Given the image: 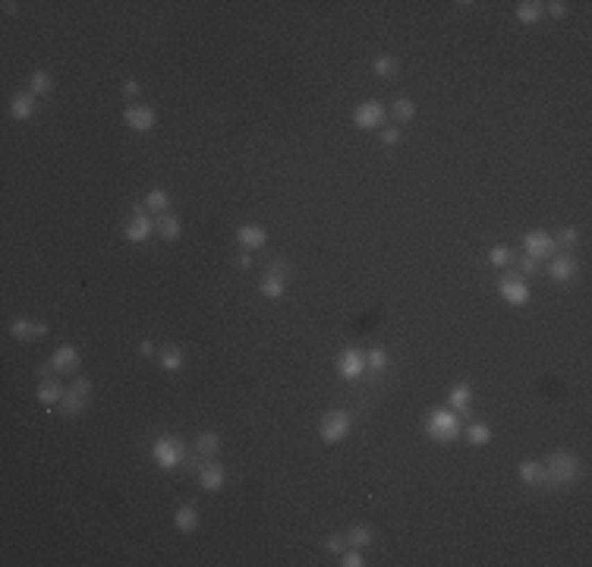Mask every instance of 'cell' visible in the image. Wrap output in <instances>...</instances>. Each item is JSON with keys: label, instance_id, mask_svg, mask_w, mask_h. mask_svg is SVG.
Listing matches in <instances>:
<instances>
[{"label": "cell", "instance_id": "6da1fadb", "mask_svg": "<svg viewBox=\"0 0 592 567\" xmlns=\"http://www.w3.org/2000/svg\"><path fill=\"white\" fill-rule=\"evenodd\" d=\"M580 476H583V460L573 451H555L545 464V482H552L555 489H567L580 482Z\"/></svg>", "mask_w": 592, "mask_h": 567}, {"label": "cell", "instance_id": "7a4b0ae2", "mask_svg": "<svg viewBox=\"0 0 592 567\" xmlns=\"http://www.w3.org/2000/svg\"><path fill=\"white\" fill-rule=\"evenodd\" d=\"M425 435L438 444H450L460 438V419L450 410H432L425 419Z\"/></svg>", "mask_w": 592, "mask_h": 567}, {"label": "cell", "instance_id": "3957f363", "mask_svg": "<svg viewBox=\"0 0 592 567\" xmlns=\"http://www.w3.org/2000/svg\"><path fill=\"white\" fill-rule=\"evenodd\" d=\"M151 457H155V464L161 466V470H177V466H183V460H186V444L174 435H161L155 444H151Z\"/></svg>", "mask_w": 592, "mask_h": 567}, {"label": "cell", "instance_id": "277c9868", "mask_svg": "<svg viewBox=\"0 0 592 567\" xmlns=\"http://www.w3.org/2000/svg\"><path fill=\"white\" fill-rule=\"evenodd\" d=\"M350 429H353V419H350V413L331 410V413H325V416H321L319 438L325 444H337V441H344V438L350 435Z\"/></svg>", "mask_w": 592, "mask_h": 567}, {"label": "cell", "instance_id": "5b68a950", "mask_svg": "<svg viewBox=\"0 0 592 567\" xmlns=\"http://www.w3.org/2000/svg\"><path fill=\"white\" fill-rule=\"evenodd\" d=\"M498 294H501L504 303H511V306H526L530 303V284H526L523 274L517 271H507L501 280H498Z\"/></svg>", "mask_w": 592, "mask_h": 567}, {"label": "cell", "instance_id": "8992f818", "mask_svg": "<svg viewBox=\"0 0 592 567\" xmlns=\"http://www.w3.org/2000/svg\"><path fill=\"white\" fill-rule=\"evenodd\" d=\"M89 397H92V382L89 378H76V382L67 388V394H63L60 410L67 413V416H79V413L89 407Z\"/></svg>", "mask_w": 592, "mask_h": 567}, {"label": "cell", "instance_id": "52a82bcc", "mask_svg": "<svg viewBox=\"0 0 592 567\" xmlns=\"http://www.w3.org/2000/svg\"><path fill=\"white\" fill-rule=\"evenodd\" d=\"M362 372H366V353L356 347H344L337 353V375L344 382H356V378H362Z\"/></svg>", "mask_w": 592, "mask_h": 567}, {"label": "cell", "instance_id": "ba28073f", "mask_svg": "<svg viewBox=\"0 0 592 567\" xmlns=\"http://www.w3.org/2000/svg\"><path fill=\"white\" fill-rule=\"evenodd\" d=\"M384 117H388L384 104L372 98V101H362L360 108L353 110V124H356V130H382Z\"/></svg>", "mask_w": 592, "mask_h": 567}, {"label": "cell", "instance_id": "9c48e42d", "mask_svg": "<svg viewBox=\"0 0 592 567\" xmlns=\"http://www.w3.org/2000/svg\"><path fill=\"white\" fill-rule=\"evenodd\" d=\"M123 124L130 126V130H136V133H151L155 130V124H158V114H155V108H149V104L133 101L130 108L123 110Z\"/></svg>", "mask_w": 592, "mask_h": 567}, {"label": "cell", "instance_id": "30bf717a", "mask_svg": "<svg viewBox=\"0 0 592 567\" xmlns=\"http://www.w3.org/2000/svg\"><path fill=\"white\" fill-rule=\"evenodd\" d=\"M523 255H530V259H536V262L555 255V243H552V237H548V230H530L526 233L523 237Z\"/></svg>", "mask_w": 592, "mask_h": 567}, {"label": "cell", "instance_id": "8fae6325", "mask_svg": "<svg viewBox=\"0 0 592 567\" xmlns=\"http://www.w3.org/2000/svg\"><path fill=\"white\" fill-rule=\"evenodd\" d=\"M548 278L558 280V284H567V280L577 278V259L570 253H555L548 255Z\"/></svg>", "mask_w": 592, "mask_h": 567}, {"label": "cell", "instance_id": "7c38bea8", "mask_svg": "<svg viewBox=\"0 0 592 567\" xmlns=\"http://www.w3.org/2000/svg\"><path fill=\"white\" fill-rule=\"evenodd\" d=\"M63 394H67V388H63V382L57 375L41 378L38 388H35V400H38L41 407H54V403H60Z\"/></svg>", "mask_w": 592, "mask_h": 567}, {"label": "cell", "instance_id": "4fadbf2b", "mask_svg": "<svg viewBox=\"0 0 592 567\" xmlns=\"http://www.w3.org/2000/svg\"><path fill=\"white\" fill-rule=\"evenodd\" d=\"M79 350L73 347V344H63V347L54 350V356H51V366H54L57 375H69V372L79 369Z\"/></svg>", "mask_w": 592, "mask_h": 567}, {"label": "cell", "instance_id": "5bb4252c", "mask_svg": "<svg viewBox=\"0 0 592 567\" xmlns=\"http://www.w3.org/2000/svg\"><path fill=\"white\" fill-rule=\"evenodd\" d=\"M237 243L243 246V253H252V249H262L268 243V230L262 224H243L237 230Z\"/></svg>", "mask_w": 592, "mask_h": 567}, {"label": "cell", "instance_id": "9a60e30c", "mask_svg": "<svg viewBox=\"0 0 592 567\" xmlns=\"http://www.w3.org/2000/svg\"><path fill=\"white\" fill-rule=\"evenodd\" d=\"M151 233H155V221H149L142 212H136L126 221V227H123V237L130 239V243H145Z\"/></svg>", "mask_w": 592, "mask_h": 567}, {"label": "cell", "instance_id": "2e32d148", "mask_svg": "<svg viewBox=\"0 0 592 567\" xmlns=\"http://www.w3.org/2000/svg\"><path fill=\"white\" fill-rule=\"evenodd\" d=\"M227 482V470L221 464H202L198 466V485L205 492H221Z\"/></svg>", "mask_w": 592, "mask_h": 567}, {"label": "cell", "instance_id": "e0dca14e", "mask_svg": "<svg viewBox=\"0 0 592 567\" xmlns=\"http://www.w3.org/2000/svg\"><path fill=\"white\" fill-rule=\"evenodd\" d=\"M10 335L16 341H35V337L48 335V325L44 321H28V319H13L10 321Z\"/></svg>", "mask_w": 592, "mask_h": 567}, {"label": "cell", "instance_id": "ac0fdd59", "mask_svg": "<svg viewBox=\"0 0 592 567\" xmlns=\"http://www.w3.org/2000/svg\"><path fill=\"white\" fill-rule=\"evenodd\" d=\"M155 230H158V237H161V239H167V243H177L180 233H183V221H180L174 212H164V214H158V218H155Z\"/></svg>", "mask_w": 592, "mask_h": 567}, {"label": "cell", "instance_id": "d6986e66", "mask_svg": "<svg viewBox=\"0 0 592 567\" xmlns=\"http://www.w3.org/2000/svg\"><path fill=\"white\" fill-rule=\"evenodd\" d=\"M32 114H35V95L32 92H16L10 98V117L13 120H28Z\"/></svg>", "mask_w": 592, "mask_h": 567}, {"label": "cell", "instance_id": "ffe728a7", "mask_svg": "<svg viewBox=\"0 0 592 567\" xmlns=\"http://www.w3.org/2000/svg\"><path fill=\"white\" fill-rule=\"evenodd\" d=\"M158 362H161L164 372H177V369H183L186 356H183V350H180L177 344H167V347L158 350Z\"/></svg>", "mask_w": 592, "mask_h": 567}, {"label": "cell", "instance_id": "44dd1931", "mask_svg": "<svg viewBox=\"0 0 592 567\" xmlns=\"http://www.w3.org/2000/svg\"><path fill=\"white\" fill-rule=\"evenodd\" d=\"M514 13H517V19L523 22V26H536V22L545 16V3H539V0H520Z\"/></svg>", "mask_w": 592, "mask_h": 567}, {"label": "cell", "instance_id": "7402d4cb", "mask_svg": "<svg viewBox=\"0 0 592 567\" xmlns=\"http://www.w3.org/2000/svg\"><path fill=\"white\" fill-rule=\"evenodd\" d=\"M174 526L180 533H196L198 530V507L196 505H183L177 514H174Z\"/></svg>", "mask_w": 592, "mask_h": 567}, {"label": "cell", "instance_id": "603a6c76", "mask_svg": "<svg viewBox=\"0 0 592 567\" xmlns=\"http://www.w3.org/2000/svg\"><path fill=\"white\" fill-rule=\"evenodd\" d=\"M517 476L523 485H545V464L542 460H526V464H520Z\"/></svg>", "mask_w": 592, "mask_h": 567}, {"label": "cell", "instance_id": "cb8c5ba5", "mask_svg": "<svg viewBox=\"0 0 592 567\" xmlns=\"http://www.w3.org/2000/svg\"><path fill=\"white\" fill-rule=\"evenodd\" d=\"M259 290H262V296H265V300H280V296H284V290H287V278L265 271V278H262Z\"/></svg>", "mask_w": 592, "mask_h": 567}, {"label": "cell", "instance_id": "d4e9b609", "mask_svg": "<svg viewBox=\"0 0 592 567\" xmlns=\"http://www.w3.org/2000/svg\"><path fill=\"white\" fill-rule=\"evenodd\" d=\"M221 451V435H214V432H202V435H196V454L205 460L218 457Z\"/></svg>", "mask_w": 592, "mask_h": 567}, {"label": "cell", "instance_id": "484cf974", "mask_svg": "<svg viewBox=\"0 0 592 567\" xmlns=\"http://www.w3.org/2000/svg\"><path fill=\"white\" fill-rule=\"evenodd\" d=\"M28 92H32L35 98H38V95H51V92H54V76H51L48 69H35L32 79H28Z\"/></svg>", "mask_w": 592, "mask_h": 567}, {"label": "cell", "instance_id": "4316f807", "mask_svg": "<svg viewBox=\"0 0 592 567\" xmlns=\"http://www.w3.org/2000/svg\"><path fill=\"white\" fill-rule=\"evenodd\" d=\"M372 539H375V533H372V526H366V523H353L347 530V542L353 548H369Z\"/></svg>", "mask_w": 592, "mask_h": 567}, {"label": "cell", "instance_id": "83f0119b", "mask_svg": "<svg viewBox=\"0 0 592 567\" xmlns=\"http://www.w3.org/2000/svg\"><path fill=\"white\" fill-rule=\"evenodd\" d=\"M375 76L378 79H394L397 73H400V60H397L394 54H382V57H375Z\"/></svg>", "mask_w": 592, "mask_h": 567}, {"label": "cell", "instance_id": "f1b7e54d", "mask_svg": "<svg viewBox=\"0 0 592 567\" xmlns=\"http://www.w3.org/2000/svg\"><path fill=\"white\" fill-rule=\"evenodd\" d=\"M552 243H555V253H570L580 243V230L577 227H561L558 237H552Z\"/></svg>", "mask_w": 592, "mask_h": 567}, {"label": "cell", "instance_id": "f546056e", "mask_svg": "<svg viewBox=\"0 0 592 567\" xmlns=\"http://www.w3.org/2000/svg\"><path fill=\"white\" fill-rule=\"evenodd\" d=\"M448 403L454 407V410H470V403H473V388L460 382V384H457V388L448 394Z\"/></svg>", "mask_w": 592, "mask_h": 567}, {"label": "cell", "instance_id": "4dcf8cb0", "mask_svg": "<svg viewBox=\"0 0 592 567\" xmlns=\"http://www.w3.org/2000/svg\"><path fill=\"white\" fill-rule=\"evenodd\" d=\"M391 114H394L397 124H409V120L416 117L413 98H394V104H391Z\"/></svg>", "mask_w": 592, "mask_h": 567}, {"label": "cell", "instance_id": "1f68e13d", "mask_svg": "<svg viewBox=\"0 0 592 567\" xmlns=\"http://www.w3.org/2000/svg\"><path fill=\"white\" fill-rule=\"evenodd\" d=\"M145 208L155 212V214H164L167 208H171V196H167L164 189H151L149 196H145Z\"/></svg>", "mask_w": 592, "mask_h": 567}, {"label": "cell", "instance_id": "d6a6232c", "mask_svg": "<svg viewBox=\"0 0 592 567\" xmlns=\"http://www.w3.org/2000/svg\"><path fill=\"white\" fill-rule=\"evenodd\" d=\"M466 441H470L473 448H485V444L491 441V429L485 423H473L470 429H466Z\"/></svg>", "mask_w": 592, "mask_h": 567}, {"label": "cell", "instance_id": "836d02e7", "mask_svg": "<svg viewBox=\"0 0 592 567\" xmlns=\"http://www.w3.org/2000/svg\"><path fill=\"white\" fill-rule=\"evenodd\" d=\"M366 369H372V372H384V369H388V350H384V347L366 350Z\"/></svg>", "mask_w": 592, "mask_h": 567}, {"label": "cell", "instance_id": "e575fe53", "mask_svg": "<svg viewBox=\"0 0 592 567\" xmlns=\"http://www.w3.org/2000/svg\"><path fill=\"white\" fill-rule=\"evenodd\" d=\"M489 262H491L495 268H507V265L514 262L511 246H504V243H501V246H491V249H489Z\"/></svg>", "mask_w": 592, "mask_h": 567}, {"label": "cell", "instance_id": "d590c367", "mask_svg": "<svg viewBox=\"0 0 592 567\" xmlns=\"http://www.w3.org/2000/svg\"><path fill=\"white\" fill-rule=\"evenodd\" d=\"M325 548L328 552H334V555H344L350 548V542H347V533H331L325 539Z\"/></svg>", "mask_w": 592, "mask_h": 567}, {"label": "cell", "instance_id": "8d00e7d4", "mask_svg": "<svg viewBox=\"0 0 592 567\" xmlns=\"http://www.w3.org/2000/svg\"><path fill=\"white\" fill-rule=\"evenodd\" d=\"M362 564H366V558H362V548L350 545L347 552L341 555V567H362Z\"/></svg>", "mask_w": 592, "mask_h": 567}, {"label": "cell", "instance_id": "74e56055", "mask_svg": "<svg viewBox=\"0 0 592 567\" xmlns=\"http://www.w3.org/2000/svg\"><path fill=\"white\" fill-rule=\"evenodd\" d=\"M536 271H539V262H536V259H530V255H520V262H517V274L530 278V274H536Z\"/></svg>", "mask_w": 592, "mask_h": 567}, {"label": "cell", "instance_id": "f35d334b", "mask_svg": "<svg viewBox=\"0 0 592 567\" xmlns=\"http://www.w3.org/2000/svg\"><path fill=\"white\" fill-rule=\"evenodd\" d=\"M268 271H271V274H280V278H287V274H290V262H287L284 255H278V259L268 262Z\"/></svg>", "mask_w": 592, "mask_h": 567}, {"label": "cell", "instance_id": "ab89813d", "mask_svg": "<svg viewBox=\"0 0 592 567\" xmlns=\"http://www.w3.org/2000/svg\"><path fill=\"white\" fill-rule=\"evenodd\" d=\"M545 13L555 16V19H564V16H567V3H564V0H552V3H545Z\"/></svg>", "mask_w": 592, "mask_h": 567}, {"label": "cell", "instance_id": "60d3db41", "mask_svg": "<svg viewBox=\"0 0 592 567\" xmlns=\"http://www.w3.org/2000/svg\"><path fill=\"white\" fill-rule=\"evenodd\" d=\"M400 139H403V133L397 130V126H388V130H382V142H384V145H400Z\"/></svg>", "mask_w": 592, "mask_h": 567}, {"label": "cell", "instance_id": "b9f144b4", "mask_svg": "<svg viewBox=\"0 0 592 567\" xmlns=\"http://www.w3.org/2000/svg\"><path fill=\"white\" fill-rule=\"evenodd\" d=\"M120 92H123L126 98H136V95H139V83H136V79H123Z\"/></svg>", "mask_w": 592, "mask_h": 567}, {"label": "cell", "instance_id": "7bdbcfd3", "mask_svg": "<svg viewBox=\"0 0 592 567\" xmlns=\"http://www.w3.org/2000/svg\"><path fill=\"white\" fill-rule=\"evenodd\" d=\"M139 353H142V356H158V347L151 341H142V344H139Z\"/></svg>", "mask_w": 592, "mask_h": 567}, {"label": "cell", "instance_id": "ee69618b", "mask_svg": "<svg viewBox=\"0 0 592 567\" xmlns=\"http://www.w3.org/2000/svg\"><path fill=\"white\" fill-rule=\"evenodd\" d=\"M3 13H7V16H16V13H19V7H16L13 0H3Z\"/></svg>", "mask_w": 592, "mask_h": 567}, {"label": "cell", "instance_id": "f6af8a7d", "mask_svg": "<svg viewBox=\"0 0 592 567\" xmlns=\"http://www.w3.org/2000/svg\"><path fill=\"white\" fill-rule=\"evenodd\" d=\"M237 265H239V268H252V255H249V253H243V255L237 259Z\"/></svg>", "mask_w": 592, "mask_h": 567}]
</instances>
